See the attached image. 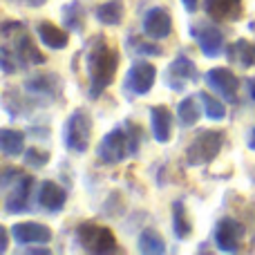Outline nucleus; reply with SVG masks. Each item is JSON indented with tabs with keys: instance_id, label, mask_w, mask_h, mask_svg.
Here are the masks:
<instances>
[{
	"instance_id": "obj_35",
	"label": "nucleus",
	"mask_w": 255,
	"mask_h": 255,
	"mask_svg": "<svg viewBox=\"0 0 255 255\" xmlns=\"http://www.w3.org/2000/svg\"><path fill=\"white\" fill-rule=\"evenodd\" d=\"M27 253H49V249H38V247H31V249H27Z\"/></svg>"
},
{
	"instance_id": "obj_8",
	"label": "nucleus",
	"mask_w": 255,
	"mask_h": 255,
	"mask_svg": "<svg viewBox=\"0 0 255 255\" xmlns=\"http://www.w3.org/2000/svg\"><path fill=\"white\" fill-rule=\"evenodd\" d=\"M188 81L190 83H197L199 81L197 65H195L188 56L179 54V56L168 65V70L163 72V83H166L170 90H175V92H184Z\"/></svg>"
},
{
	"instance_id": "obj_12",
	"label": "nucleus",
	"mask_w": 255,
	"mask_h": 255,
	"mask_svg": "<svg viewBox=\"0 0 255 255\" xmlns=\"http://www.w3.org/2000/svg\"><path fill=\"white\" fill-rule=\"evenodd\" d=\"M11 238L20 247H31V244H47L52 242V231L49 226L38 224V222H18L11 229Z\"/></svg>"
},
{
	"instance_id": "obj_11",
	"label": "nucleus",
	"mask_w": 255,
	"mask_h": 255,
	"mask_svg": "<svg viewBox=\"0 0 255 255\" xmlns=\"http://www.w3.org/2000/svg\"><path fill=\"white\" fill-rule=\"evenodd\" d=\"M206 79V85L213 90L215 94H220L226 101H235L238 97V76L229 70V67H213L204 74Z\"/></svg>"
},
{
	"instance_id": "obj_26",
	"label": "nucleus",
	"mask_w": 255,
	"mask_h": 255,
	"mask_svg": "<svg viewBox=\"0 0 255 255\" xmlns=\"http://www.w3.org/2000/svg\"><path fill=\"white\" fill-rule=\"evenodd\" d=\"M16 54L20 56L22 63H45V56L34 47V43H31L29 36H22V38L18 40Z\"/></svg>"
},
{
	"instance_id": "obj_7",
	"label": "nucleus",
	"mask_w": 255,
	"mask_h": 255,
	"mask_svg": "<svg viewBox=\"0 0 255 255\" xmlns=\"http://www.w3.org/2000/svg\"><path fill=\"white\" fill-rule=\"evenodd\" d=\"M154 81H157V67L148 61H134L126 72L124 92L130 97H145L152 90Z\"/></svg>"
},
{
	"instance_id": "obj_25",
	"label": "nucleus",
	"mask_w": 255,
	"mask_h": 255,
	"mask_svg": "<svg viewBox=\"0 0 255 255\" xmlns=\"http://www.w3.org/2000/svg\"><path fill=\"white\" fill-rule=\"evenodd\" d=\"M197 97H199V101H202L204 110H206V117H208L211 121H222V119H226V106H224L222 101H217L215 97H211V94H206V92H199Z\"/></svg>"
},
{
	"instance_id": "obj_34",
	"label": "nucleus",
	"mask_w": 255,
	"mask_h": 255,
	"mask_svg": "<svg viewBox=\"0 0 255 255\" xmlns=\"http://www.w3.org/2000/svg\"><path fill=\"white\" fill-rule=\"evenodd\" d=\"M247 85H249V94H251V99L255 101V79H249Z\"/></svg>"
},
{
	"instance_id": "obj_9",
	"label": "nucleus",
	"mask_w": 255,
	"mask_h": 255,
	"mask_svg": "<svg viewBox=\"0 0 255 255\" xmlns=\"http://www.w3.org/2000/svg\"><path fill=\"white\" fill-rule=\"evenodd\" d=\"M190 36L197 40L199 49H202V54L206 58H217L224 54V47H226L224 34H222V29H217L215 25H206V22L193 25L190 27Z\"/></svg>"
},
{
	"instance_id": "obj_15",
	"label": "nucleus",
	"mask_w": 255,
	"mask_h": 255,
	"mask_svg": "<svg viewBox=\"0 0 255 255\" xmlns=\"http://www.w3.org/2000/svg\"><path fill=\"white\" fill-rule=\"evenodd\" d=\"M150 128L152 136L159 143H168L172 136V115L166 106H152L150 108Z\"/></svg>"
},
{
	"instance_id": "obj_3",
	"label": "nucleus",
	"mask_w": 255,
	"mask_h": 255,
	"mask_svg": "<svg viewBox=\"0 0 255 255\" xmlns=\"http://www.w3.org/2000/svg\"><path fill=\"white\" fill-rule=\"evenodd\" d=\"M90 136H92V117L79 108L74 110L65 121L63 128V141H65V148L70 152L83 154L90 148Z\"/></svg>"
},
{
	"instance_id": "obj_19",
	"label": "nucleus",
	"mask_w": 255,
	"mask_h": 255,
	"mask_svg": "<svg viewBox=\"0 0 255 255\" xmlns=\"http://www.w3.org/2000/svg\"><path fill=\"white\" fill-rule=\"evenodd\" d=\"M0 150L4 157H18L25 152V134L11 128H2L0 130Z\"/></svg>"
},
{
	"instance_id": "obj_22",
	"label": "nucleus",
	"mask_w": 255,
	"mask_h": 255,
	"mask_svg": "<svg viewBox=\"0 0 255 255\" xmlns=\"http://www.w3.org/2000/svg\"><path fill=\"white\" fill-rule=\"evenodd\" d=\"M199 121V108H197V99L195 97H186L179 101L177 106V124L179 128H193Z\"/></svg>"
},
{
	"instance_id": "obj_27",
	"label": "nucleus",
	"mask_w": 255,
	"mask_h": 255,
	"mask_svg": "<svg viewBox=\"0 0 255 255\" xmlns=\"http://www.w3.org/2000/svg\"><path fill=\"white\" fill-rule=\"evenodd\" d=\"M63 20H65V27L72 31H81L83 29V11H81V2L74 0L72 4H67L63 9Z\"/></svg>"
},
{
	"instance_id": "obj_31",
	"label": "nucleus",
	"mask_w": 255,
	"mask_h": 255,
	"mask_svg": "<svg viewBox=\"0 0 255 255\" xmlns=\"http://www.w3.org/2000/svg\"><path fill=\"white\" fill-rule=\"evenodd\" d=\"M13 29H22V22H16V20H7V22H2V36H9Z\"/></svg>"
},
{
	"instance_id": "obj_4",
	"label": "nucleus",
	"mask_w": 255,
	"mask_h": 255,
	"mask_svg": "<svg viewBox=\"0 0 255 255\" xmlns=\"http://www.w3.org/2000/svg\"><path fill=\"white\" fill-rule=\"evenodd\" d=\"M224 145V132L222 130H202L186 148V161L188 166H206L220 154Z\"/></svg>"
},
{
	"instance_id": "obj_18",
	"label": "nucleus",
	"mask_w": 255,
	"mask_h": 255,
	"mask_svg": "<svg viewBox=\"0 0 255 255\" xmlns=\"http://www.w3.org/2000/svg\"><path fill=\"white\" fill-rule=\"evenodd\" d=\"M206 11L215 20H238L242 16V0H206Z\"/></svg>"
},
{
	"instance_id": "obj_10",
	"label": "nucleus",
	"mask_w": 255,
	"mask_h": 255,
	"mask_svg": "<svg viewBox=\"0 0 255 255\" xmlns=\"http://www.w3.org/2000/svg\"><path fill=\"white\" fill-rule=\"evenodd\" d=\"M244 238V226L233 217H222L215 226V244L222 253H238Z\"/></svg>"
},
{
	"instance_id": "obj_29",
	"label": "nucleus",
	"mask_w": 255,
	"mask_h": 255,
	"mask_svg": "<svg viewBox=\"0 0 255 255\" xmlns=\"http://www.w3.org/2000/svg\"><path fill=\"white\" fill-rule=\"evenodd\" d=\"M22 159H25V163L29 168H43V166H47V161H49V152L47 150H40V148H29V150H25Z\"/></svg>"
},
{
	"instance_id": "obj_30",
	"label": "nucleus",
	"mask_w": 255,
	"mask_h": 255,
	"mask_svg": "<svg viewBox=\"0 0 255 255\" xmlns=\"http://www.w3.org/2000/svg\"><path fill=\"white\" fill-rule=\"evenodd\" d=\"M134 52H139V54H150V56H159V54H161V49H159L157 45H150V43H136Z\"/></svg>"
},
{
	"instance_id": "obj_1",
	"label": "nucleus",
	"mask_w": 255,
	"mask_h": 255,
	"mask_svg": "<svg viewBox=\"0 0 255 255\" xmlns=\"http://www.w3.org/2000/svg\"><path fill=\"white\" fill-rule=\"evenodd\" d=\"M119 56L103 36H97L88 49V76H90V99H99L115 81Z\"/></svg>"
},
{
	"instance_id": "obj_21",
	"label": "nucleus",
	"mask_w": 255,
	"mask_h": 255,
	"mask_svg": "<svg viewBox=\"0 0 255 255\" xmlns=\"http://www.w3.org/2000/svg\"><path fill=\"white\" fill-rule=\"evenodd\" d=\"M172 231H175L177 240H186L193 233V224H190V217H188V211H186L184 202L172 204Z\"/></svg>"
},
{
	"instance_id": "obj_32",
	"label": "nucleus",
	"mask_w": 255,
	"mask_h": 255,
	"mask_svg": "<svg viewBox=\"0 0 255 255\" xmlns=\"http://www.w3.org/2000/svg\"><path fill=\"white\" fill-rule=\"evenodd\" d=\"M9 235H11V231H7V229H2L0 231V251H7V242H9Z\"/></svg>"
},
{
	"instance_id": "obj_5",
	"label": "nucleus",
	"mask_w": 255,
	"mask_h": 255,
	"mask_svg": "<svg viewBox=\"0 0 255 255\" xmlns=\"http://www.w3.org/2000/svg\"><path fill=\"white\" fill-rule=\"evenodd\" d=\"M99 161L108 163V166H117L126 157H130V141H128V130L126 126H117L99 141L97 145Z\"/></svg>"
},
{
	"instance_id": "obj_23",
	"label": "nucleus",
	"mask_w": 255,
	"mask_h": 255,
	"mask_svg": "<svg viewBox=\"0 0 255 255\" xmlns=\"http://www.w3.org/2000/svg\"><path fill=\"white\" fill-rule=\"evenodd\" d=\"M229 58L231 63H238L240 67L255 65V45L249 43V40H238L235 45H231Z\"/></svg>"
},
{
	"instance_id": "obj_28",
	"label": "nucleus",
	"mask_w": 255,
	"mask_h": 255,
	"mask_svg": "<svg viewBox=\"0 0 255 255\" xmlns=\"http://www.w3.org/2000/svg\"><path fill=\"white\" fill-rule=\"evenodd\" d=\"M126 130H128V141H130V157H136L141 150V141H143V130L132 121H126Z\"/></svg>"
},
{
	"instance_id": "obj_33",
	"label": "nucleus",
	"mask_w": 255,
	"mask_h": 255,
	"mask_svg": "<svg viewBox=\"0 0 255 255\" xmlns=\"http://www.w3.org/2000/svg\"><path fill=\"white\" fill-rule=\"evenodd\" d=\"M181 4L186 7V11L188 13H195L197 11V7H199V0H181Z\"/></svg>"
},
{
	"instance_id": "obj_17",
	"label": "nucleus",
	"mask_w": 255,
	"mask_h": 255,
	"mask_svg": "<svg viewBox=\"0 0 255 255\" xmlns=\"http://www.w3.org/2000/svg\"><path fill=\"white\" fill-rule=\"evenodd\" d=\"M25 90L34 97H56L58 90H61V79L56 74H38L34 79L25 81Z\"/></svg>"
},
{
	"instance_id": "obj_2",
	"label": "nucleus",
	"mask_w": 255,
	"mask_h": 255,
	"mask_svg": "<svg viewBox=\"0 0 255 255\" xmlns=\"http://www.w3.org/2000/svg\"><path fill=\"white\" fill-rule=\"evenodd\" d=\"M74 238H76V244L88 253H101V255L103 253H119L117 238L108 226L85 222V224H81L79 229H76Z\"/></svg>"
},
{
	"instance_id": "obj_36",
	"label": "nucleus",
	"mask_w": 255,
	"mask_h": 255,
	"mask_svg": "<svg viewBox=\"0 0 255 255\" xmlns=\"http://www.w3.org/2000/svg\"><path fill=\"white\" fill-rule=\"evenodd\" d=\"M249 148H251V150H255V128H253L251 136H249Z\"/></svg>"
},
{
	"instance_id": "obj_14",
	"label": "nucleus",
	"mask_w": 255,
	"mask_h": 255,
	"mask_svg": "<svg viewBox=\"0 0 255 255\" xmlns=\"http://www.w3.org/2000/svg\"><path fill=\"white\" fill-rule=\"evenodd\" d=\"M65 202H67V190L52 179L43 181L38 186V190H36V204L47 213H61Z\"/></svg>"
},
{
	"instance_id": "obj_13",
	"label": "nucleus",
	"mask_w": 255,
	"mask_h": 255,
	"mask_svg": "<svg viewBox=\"0 0 255 255\" xmlns=\"http://www.w3.org/2000/svg\"><path fill=\"white\" fill-rule=\"evenodd\" d=\"M172 31V18L168 9L163 7H152L145 11L143 16V34L152 40H163L168 38Z\"/></svg>"
},
{
	"instance_id": "obj_16",
	"label": "nucleus",
	"mask_w": 255,
	"mask_h": 255,
	"mask_svg": "<svg viewBox=\"0 0 255 255\" xmlns=\"http://www.w3.org/2000/svg\"><path fill=\"white\" fill-rule=\"evenodd\" d=\"M36 34H38V38L43 40L45 47H49V49H65L67 43H70V36H67V31L61 29L58 25H54V22H49V20L38 22V27H36Z\"/></svg>"
},
{
	"instance_id": "obj_6",
	"label": "nucleus",
	"mask_w": 255,
	"mask_h": 255,
	"mask_svg": "<svg viewBox=\"0 0 255 255\" xmlns=\"http://www.w3.org/2000/svg\"><path fill=\"white\" fill-rule=\"evenodd\" d=\"M36 179L31 175H18L13 179V184H9L7 195H4V213L7 215H16V213L29 211L31 197H34Z\"/></svg>"
},
{
	"instance_id": "obj_24",
	"label": "nucleus",
	"mask_w": 255,
	"mask_h": 255,
	"mask_svg": "<svg viewBox=\"0 0 255 255\" xmlns=\"http://www.w3.org/2000/svg\"><path fill=\"white\" fill-rule=\"evenodd\" d=\"M139 253L161 255V253H166V242H163V238L154 229H145L139 235Z\"/></svg>"
},
{
	"instance_id": "obj_20",
	"label": "nucleus",
	"mask_w": 255,
	"mask_h": 255,
	"mask_svg": "<svg viewBox=\"0 0 255 255\" xmlns=\"http://www.w3.org/2000/svg\"><path fill=\"white\" fill-rule=\"evenodd\" d=\"M94 13H97V20L101 22V25L117 27L124 20V2H121V0H108V2L99 4Z\"/></svg>"
}]
</instances>
